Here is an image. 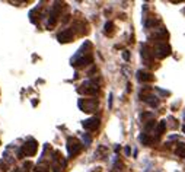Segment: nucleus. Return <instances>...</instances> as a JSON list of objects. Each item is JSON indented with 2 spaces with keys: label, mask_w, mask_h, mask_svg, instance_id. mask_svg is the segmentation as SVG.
<instances>
[{
  "label": "nucleus",
  "mask_w": 185,
  "mask_h": 172,
  "mask_svg": "<svg viewBox=\"0 0 185 172\" xmlns=\"http://www.w3.org/2000/svg\"><path fill=\"white\" fill-rule=\"evenodd\" d=\"M77 105L83 112H93L98 108V102L95 99H79Z\"/></svg>",
  "instance_id": "nucleus-1"
},
{
  "label": "nucleus",
  "mask_w": 185,
  "mask_h": 172,
  "mask_svg": "<svg viewBox=\"0 0 185 172\" xmlns=\"http://www.w3.org/2000/svg\"><path fill=\"white\" fill-rule=\"evenodd\" d=\"M165 128H166V121H160V123L157 124V128H156V137L162 136L163 133H165Z\"/></svg>",
  "instance_id": "nucleus-12"
},
{
  "label": "nucleus",
  "mask_w": 185,
  "mask_h": 172,
  "mask_svg": "<svg viewBox=\"0 0 185 172\" xmlns=\"http://www.w3.org/2000/svg\"><path fill=\"white\" fill-rule=\"evenodd\" d=\"M67 150H69V155L73 157V156H76L77 153H80L82 144L79 143L77 139H74V137H69V139H67Z\"/></svg>",
  "instance_id": "nucleus-2"
},
{
  "label": "nucleus",
  "mask_w": 185,
  "mask_h": 172,
  "mask_svg": "<svg viewBox=\"0 0 185 172\" xmlns=\"http://www.w3.org/2000/svg\"><path fill=\"white\" fill-rule=\"evenodd\" d=\"M57 39L60 42H70L73 39V31L72 29H64L61 31L59 35H57Z\"/></svg>",
  "instance_id": "nucleus-7"
},
{
  "label": "nucleus",
  "mask_w": 185,
  "mask_h": 172,
  "mask_svg": "<svg viewBox=\"0 0 185 172\" xmlns=\"http://www.w3.org/2000/svg\"><path fill=\"white\" fill-rule=\"evenodd\" d=\"M184 120H185V112H184Z\"/></svg>",
  "instance_id": "nucleus-25"
},
{
  "label": "nucleus",
  "mask_w": 185,
  "mask_h": 172,
  "mask_svg": "<svg viewBox=\"0 0 185 172\" xmlns=\"http://www.w3.org/2000/svg\"><path fill=\"white\" fill-rule=\"evenodd\" d=\"M60 15V3H56L51 9V13H50V19H48V29H52V26L57 23V18Z\"/></svg>",
  "instance_id": "nucleus-5"
},
{
  "label": "nucleus",
  "mask_w": 185,
  "mask_h": 172,
  "mask_svg": "<svg viewBox=\"0 0 185 172\" xmlns=\"http://www.w3.org/2000/svg\"><path fill=\"white\" fill-rule=\"evenodd\" d=\"M140 142L143 143V144L149 146V144L152 143V139H150V137H147V133H143V134L140 136Z\"/></svg>",
  "instance_id": "nucleus-14"
},
{
  "label": "nucleus",
  "mask_w": 185,
  "mask_h": 172,
  "mask_svg": "<svg viewBox=\"0 0 185 172\" xmlns=\"http://www.w3.org/2000/svg\"><path fill=\"white\" fill-rule=\"evenodd\" d=\"M0 171H2V172H8V165L5 164L3 160L0 162Z\"/></svg>",
  "instance_id": "nucleus-18"
},
{
  "label": "nucleus",
  "mask_w": 185,
  "mask_h": 172,
  "mask_svg": "<svg viewBox=\"0 0 185 172\" xmlns=\"http://www.w3.org/2000/svg\"><path fill=\"white\" fill-rule=\"evenodd\" d=\"M83 142H85V144H90L92 143V137L89 134H83Z\"/></svg>",
  "instance_id": "nucleus-17"
},
{
  "label": "nucleus",
  "mask_w": 185,
  "mask_h": 172,
  "mask_svg": "<svg viewBox=\"0 0 185 172\" xmlns=\"http://www.w3.org/2000/svg\"><path fill=\"white\" fill-rule=\"evenodd\" d=\"M170 54V47L166 42H160L155 47V56L157 59H165Z\"/></svg>",
  "instance_id": "nucleus-3"
},
{
  "label": "nucleus",
  "mask_w": 185,
  "mask_h": 172,
  "mask_svg": "<svg viewBox=\"0 0 185 172\" xmlns=\"http://www.w3.org/2000/svg\"><path fill=\"white\" fill-rule=\"evenodd\" d=\"M15 172H21V171H19V169H16V171Z\"/></svg>",
  "instance_id": "nucleus-24"
},
{
  "label": "nucleus",
  "mask_w": 185,
  "mask_h": 172,
  "mask_svg": "<svg viewBox=\"0 0 185 172\" xmlns=\"http://www.w3.org/2000/svg\"><path fill=\"white\" fill-rule=\"evenodd\" d=\"M144 101H146V102H147L150 106H153V108L159 105V99H157L156 96H152V95H147V96L144 98Z\"/></svg>",
  "instance_id": "nucleus-11"
},
{
  "label": "nucleus",
  "mask_w": 185,
  "mask_h": 172,
  "mask_svg": "<svg viewBox=\"0 0 185 172\" xmlns=\"http://www.w3.org/2000/svg\"><path fill=\"white\" fill-rule=\"evenodd\" d=\"M137 79L140 80V82H152L155 77L152 73H149V72H143V70H139L137 72Z\"/></svg>",
  "instance_id": "nucleus-9"
},
{
  "label": "nucleus",
  "mask_w": 185,
  "mask_h": 172,
  "mask_svg": "<svg viewBox=\"0 0 185 172\" xmlns=\"http://www.w3.org/2000/svg\"><path fill=\"white\" fill-rule=\"evenodd\" d=\"M123 59H124L126 61L130 60V52H128V51H123Z\"/></svg>",
  "instance_id": "nucleus-19"
},
{
  "label": "nucleus",
  "mask_w": 185,
  "mask_h": 172,
  "mask_svg": "<svg viewBox=\"0 0 185 172\" xmlns=\"http://www.w3.org/2000/svg\"><path fill=\"white\" fill-rule=\"evenodd\" d=\"M22 150H23V153H25V156H34L38 150V143L34 139H29L28 142L23 144Z\"/></svg>",
  "instance_id": "nucleus-4"
},
{
  "label": "nucleus",
  "mask_w": 185,
  "mask_h": 172,
  "mask_svg": "<svg viewBox=\"0 0 185 172\" xmlns=\"http://www.w3.org/2000/svg\"><path fill=\"white\" fill-rule=\"evenodd\" d=\"M157 90H159V93H162V95H169V92H166V90H162V89H159V88H157Z\"/></svg>",
  "instance_id": "nucleus-21"
},
{
  "label": "nucleus",
  "mask_w": 185,
  "mask_h": 172,
  "mask_svg": "<svg viewBox=\"0 0 185 172\" xmlns=\"http://www.w3.org/2000/svg\"><path fill=\"white\" fill-rule=\"evenodd\" d=\"M112 31H114V23H112V22H106V23H105V34L112 35Z\"/></svg>",
  "instance_id": "nucleus-15"
},
{
  "label": "nucleus",
  "mask_w": 185,
  "mask_h": 172,
  "mask_svg": "<svg viewBox=\"0 0 185 172\" xmlns=\"http://www.w3.org/2000/svg\"><path fill=\"white\" fill-rule=\"evenodd\" d=\"M93 59H92V56H86V57H79V59H76V60H72V66L74 67H80V66H86L89 63H92Z\"/></svg>",
  "instance_id": "nucleus-8"
},
{
  "label": "nucleus",
  "mask_w": 185,
  "mask_h": 172,
  "mask_svg": "<svg viewBox=\"0 0 185 172\" xmlns=\"http://www.w3.org/2000/svg\"><path fill=\"white\" fill-rule=\"evenodd\" d=\"M182 131H184V133H185V126H184V127H182Z\"/></svg>",
  "instance_id": "nucleus-23"
},
{
  "label": "nucleus",
  "mask_w": 185,
  "mask_h": 172,
  "mask_svg": "<svg viewBox=\"0 0 185 172\" xmlns=\"http://www.w3.org/2000/svg\"><path fill=\"white\" fill-rule=\"evenodd\" d=\"M175 153H177L179 157H185V143H179V144H178Z\"/></svg>",
  "instance_id": "nucleus-13"
},
{
  "label": "nucleus",
  "mask_w": 185,
  "mask_h": 172,
  "mask_svg": "<svg viewBox=\"0 0 185 172\" xmlns=\"http://www.w3.org/2000/svg\"><path fill=\"white\" fill-rule=\"evenodd\" d=\"M35 172H50V166H47V165H37Z\"/></svg>",
  "instance_id": "nucleus-16"
},
{
  "label": "nucleus",
  "mask_w": 185,
  "mask_h": 172,
  "mask_svg": "<svg viewBox=\"0 0 185 172\" xmlns=\"http://www.w3.org/2000/svg\"><path fill=\"white\" fill-rule=\"evenodd\" d=\"M99 118H96V117H90V118H88V120H85L82 124H83V127L86 128V130H96L98 127H99Z\"/></svg>",
  "instance_id": "nucleus-6"
},
{
  "label": "nucleus",
  "mask_w": 185,
  "mask_h": 172,
  "mask_svg": "<svg viewBox=\"0 0 185 172\" xmlns=\"http://www.w3.org/2000/svg\"><path fill=\"white\" fill-rule=\"evenodd\" d=\"M31 166H32V164H31V162H25V164H23V168H25V169H26V171H28V169H29Z\"/></svg>",
  "instance_id": "nucleus-20"
},
{
  "label": "nucleus",
  "mask_w": 185,
  "mask_h": 172,
  "mask_svg": "<svg viewBox=\"0 0 185 172\" xmlns=\"http://www.w3.org/2000/svg\"><path fill=\"white\" fill-rule=\"evenodd\" d=\"M124 152H126V155H130V152H131V150H130V147H126Z\"/></svg>",
  "instance_id": "nucleus-22"
},
{
  "label": "nucleus",
  "mask_w": 185,
  "mask_h": 172,
  "mask_svg": "<svg viewBox=\"0 0 185 172\" xmlns=\"http://www.w3.org/2000/svg\"><path fill=\"white\" fill-rule=\"evenodd\" d=\"M141 57L144 59V61H146L147 64L152 60H153V57H152V52H150V50L147 48V45H143V47H141Z\"/></svg>",
  "instance_id": "nucleus-10"
}]
</instances>
